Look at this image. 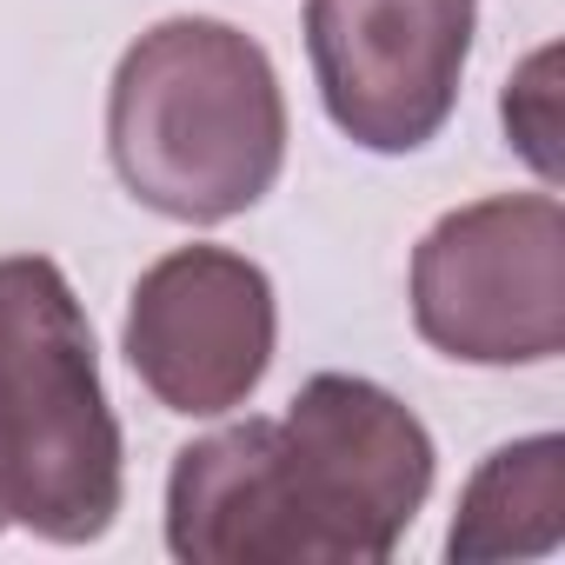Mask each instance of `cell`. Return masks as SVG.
I'll list each match as a JSON object with an SVG mask.
<instances>
[{
    "mask_svg": "<svg viewBox=\"0 0 565 565\" xmlns=\"http://www.w3.org/2000/svg\"><path fill=\"white\" fill-rule=\"evenodd\" d=\"M433 492V433L386 386L320 373L279 419L193 439L167 479L186 565H380Z\"/></svg>",
    "mask_w": 565,
    "mask_h": 565,
    "instance_id": "obj_1",
    "label": "cell"
},
{
    "mask_svg": "<svg viewBox=\"0 0 565 565\" xmlns=\"http://www.w3.org/2000/svg\"><path fill=\"white\" fill-rule=\"evenodd\" d=\"M107 153L127 193L167 220H233L287 160V100L253 34L206 14L147 28L107 94Z\"/></svg>",
    "mask_w": 565,
    "mask_h": 565,
    "instance_id": "obj_2",
    "label": "cell"
},
{
    "mask_svg": "<svg viewBox=\"0 0 565 565\" xmlns=\"http://www.w3.org/2000/svg\"><path fill=\"white\" fill-rule=\"evenodd\" d=\"M0 505L54 545H87L120 512V419L94 327L41 253L0 259Z\"/></svg>",
    "mask_w": 565,
    "mask_h": 565,
    "instance_id": "obj_3",
    "label": "cell"
},
{
    "mask_svg": "<svg viewBox=\"0 0 565 565\" xmlns=\"http://www.w3.org/2000/svg\"><path fill=\"white\" fill-rule=\"evenodd\" d=\"M413 327L466 366H539L565 347L558 193H492L446 213L413 253Z\"/></svg>",
    "mask_w": 565,
    "mask_h": 565,
    "instance_id": "obj_4",
    "label": "cell"
},
{
    "mask_svg": "<svg viewBox=\"0 0 565 565\" xmlns=\"http://www.w3.org/2000/svg\"><path fill=\"white\" fill-rule=\"evenodd\" d=\"M273 279L233 246H173L134 279L127 366L186 419H220L253 399L273 366Z\"/></svg>",
    "mask_w": 565,
    "mask_h": 565,
    "instance_id": "obj_5",
    "label": "cell"
},
{
    "mask_svg": "<svg viewBox=\"0 0 565 565\" xmlns=\"http://www.w3.org/2000/svg\"><path fill=\"white\" fill-rule=\"evenodd\" d=\"M472 21V0H307V54L333 127L366 153L426 147L452 120Z\"/></svg>",
    "mask_w": 565,
    "mask_h": 565,
    "instance_id": "obj_6",
    "label": "cell"
},
{
    "mask_svg": "<svg viewBox=\"0 0 565 565\" xmlns=\"http://www.w3.org/2000/svg\"><path fill=\"white\" fill-rule=\"evenodd\" d=\"M558 539H565V439L532 433L519 446H499L472 472V486L459 492L446 552L459 565H479V558L552 552Z\"/></svg>",
    "mask_w": 565,
    "mask_h": 565,
    "instance_id": "obj_7",
    "label": "cell"
},
{
    "mask_svg": "<svg viewBox=\"0 0 565 565\" xmlns=\"http://www.w3.org/2000/svg\"><path fill=\"white\" fill-rule=\"evenodd\" d=\"M552 107H558V94H552V47H539V54L505 81V134L519 140V153H525L545 180L558 173V153H552L558 120H552Z\"/></svg>",
    "mask_w": 565,
    "mask_h": 565,
    "instance_id": "obj_8",
    "label": "cell"
},
{
    "mask_svg": "<svg viewBox=\"0 0 565 565\" xmlns=\"http://www.w3.org/2000/svg\"><path fill=\"white\" fill-rule=\"evenodd\" d=\"M0 525H8V505H0Z\"/></svg>",
    "mask_w": 565,
    "mask_h": 565,
    "instance_id": "obj_9",
    "label": "cell"
}]
</instances>
